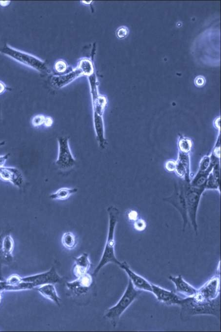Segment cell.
I'll use <instances>...</instances> for the list:
<instances>
[{
  "label": "cell",
  "mask_w": 221,
  "mask_h": 332,
  "mask_svg": "<svg viewBox=\"0 0 221 332\" xmlns=\"http://www.w3.org/2000/svg\"><path fill=\"white\" fill-rule=\"evenodd\" d=\"M128 32V29L127 27L122 26L117 29L116 33L118 38L123 39L127 36Z\"/></svg>",
  "instance_id": "26"
},
{
  "label": "cell",
  "mask_w": 221,
  "mask_h": 332,
  "mask_svg": "<svg viewBox=\"0 0 221 332\" xmlns=\"http://www.w3.org/2000/svg\"><path fill=\"white\" fill-rule=\"evenodd\" d=\"M119 267L125 271L128 276L129 280L136 289L139 290L152 292L151 283L133 271L127 262L125 261L121 262Z\"/></svg>",
  "instance_id": "13"
},
{
  "label": "cell",
  "mask_w": 221,
  "mask_h": 332,
  "mask_svg": "<svg viewBox=\"0 0 221 332\" xmlns=\"http://www.w3.org/2000/svg\"><path fill=\"white\" fill-rule=\"evenodd\" d=\"M5 141L0 142V147L4 145L5 144Z\"/></svg>",
  "instance_id": "33"
},
{
  "label": "cell",
  "mask_w": 221,
  "mask_h": 332,
  "mask_svg": "<svg viewBox=\"0 0 221 332\" xmlns=\"http://www.w3.org/2000/svg\"><path fill=\"white\" fill-rule=\"evenodd\" d=\"M58 145V155L55 163L60 170H67L73 168L76 164L69 143V139L64 136L57 138Z\"/></svg>",
  "instance_id": "6"
},
{
  "label": "cell",
  "mask_w": 221,
  "mask_h": 332,
  "mask_svg": "<svg viewBox=\"0 0 221 332\" xmlns=\"http://www.w3.org/2000/svg\"><path fill=\"white\" fill-rule=\"evenodd\" d=\"M53 122L54 121L52 117L46 116L43 126L46 128L51 127L52 126Z\"/></svg>",
  "instance_id": "28"
},
{
  "label": "cell",
  "mask_w": 221,
  "mask_h": 332,
  "mask_svg": "<svg viewBox=\"0 0 221 332\" xmlns=\"http://www.w3.org/2000/svg\"><path fill=\"white\" fill-rule=\"evenodd\" d=\"M176 167V162L170 160L167 161L166 164V168L168 171H175Z\"/></svg>",
  "instance_id": "27"
},
{
  "label": "cell",
  "mask_w": 221,
  "mask_h": 332,
  "mask_svg": "<svg viewBox=\"0 0 221 332\" xmlns=\"http://www.w3.org/2000/svg\"><path fill=\"white\" fill-rule=\"evenodd\" d=\"M184 187L188 219L195 234H197L198 231L197 212L201 196L205 190L192 186L190 183L187 182H186Z\"/></svg>",
  "instance_id": "5"
},
{
  "label": "cell",
  "mask_w": 221,
  "mask_h": 332,
  "mask_svg": "<svg viewBox=\"0 0 221 332\" xmlns=\"http://www.w3.org/2000/svg\"><path fill=\"white\" fill-rule=\"evenodd\" d=\"M78 68L81 71L83 76L89 77L94 73L93 65L89 59H83L81 60Z\"/></svg>",
  "instance_id": "22"
},
{
  "label": "cell",
  "mask_w": 221,
  "mask_h": 332,
  "mask_svg": "<svg viewBox=\"0 0 221 332\" xmlns=\"http://www.w3.org/2000/svg\"><path fill=\"white\" fill-rule=\"evenodd\" d=\"M205 82V79L203 77L199 76L195 78V83L198 86H202Z\"/></svg>",
  "instance_id": "29"
},
{
  "label": "cell",
  "mask_w": 221,
  "mask_h": 332,
  "mask_svg": "<svg viewBox=\"0 0 221 332\" xmlns=\"http://www.w3.org/2000/svg\"><path fill=\"white\" fill-rule=\"evenodd\" d=\"M179 146L180 152L189 153L191 148V143L188 140H181Z\"/></svg>",
  "instance_id": "25"
},
{
  "label": "cell",
  "mask_w": 221,
  "mask_h": 332,
  "mask_svg": "<svg viewBox=\"0 0 221 332\" xmlns=\"http://www.w3.org/2000/svg\"><path fill=\"white\" fill-rule=\"evenodd\" d=\"M36 287L35 289L43 297L52 301L56 305H60L61 299L57 294L54 284L48 283Z\"/></svg>",
  "instance_id": "19"
},
{
  "label": "cell",
  "mask_w": 221,
  "mask_h": 332,
  "mask_svg": "<svg viewBox=\"0 0 221 332\" xmlns=\"http://www.w3.org/2000/svg\"><path fill=\"white\" fill-rule=\"evenodd\" d=\"M77 191V188L62 187L51 194L49 197L52 200H65Z\"/></svg>",
  "instance_id": "20"
},
{
  "label": "cell",
  "mask_w": 221,
  "mask_h": 332,
  "mask_svg": "<svg viewBox=\"0 0 221 332\" xmlns=\"http://www.w3.org/2000/svg\"><path fill=\"white\" fill-rule=\"evenodd\" d=\"M109 217V226L107 240L101 258L94 270L93 274H97L105 265L110 262L119 266L121 262L116 257L114 253V232L119 216V211L115 206H110L107 208Z\"/></svg>",
  "instance_id": "1"
},
{
  "label": "cell",
  "mask_w": 221,
  "mask_h": 332,
  "mask_svg": "<svg viewBox=\"0 0 221 332\" xmlns=\"http://www.w3.org/2000/svg\"><path fill=\"white\" fill-rule=\"evenodd\" d=\"M63 246L67 249H74L77 244V241L74 234L70 231L64 232L61 238Z\"/></svg>",
  "instance_id": "21"
},
{
  "label": "cell",
  "mask_w": 221,
  "mask_h": 332,
  "mask_svg": "<svg viewBox=\"0 0 221 332\" xmlns=\"http://www.w3.org/2000/svg\"><path fill=\"white\" fill-rule=\"evenodd\" d=\"M181 315L183 316L207 314L220 316V296L215 300L208 301L196 295L183 298L180 305Z\"/></svg>",
  "instance_id": "2"
},
{
  "label": "cell",
  "mask_w": 221,
  "mask_h": 332,
  "mask_svg": "<svg viewBox=\"0 0 221 332\" xmlns=\"http://www.w3.org/2000/svg\"><path fill=\"white\" fill-rule=\"evenodd\" d=\"M21 280L23 281L33 283L36 287L48 283H59L62 281V278L58 275L53 266L47 272L24 278L21 277Z\"/></svg>",
  "instance_id": "9"
},
{
  "label": "cell",
  "mask_w": 221,
  "mask_h": 332,
  "mask_svg": "<svg viewBox=\"0 0 221 332\" xmlns=\"http://www.w3.org/2000/svg\"><path fill=\"white\" fill-rule=\"evenodd\" d=\"M1 122V107L0 104V125Z\"/></svg>",
  "instance_id": "32"
},
{
  "label": "cell",
  "mask_w": 221,
  "mask_h": 332,
  "mask_svg": "<svg viewBox=\"0 0 221 332\" xmlns=\"http://www.w3.org/2000/svg\"><path fill=\"white\" fill-rule=\"evenodd\" d=\"M0 178L9 181L18 187H21L24 178L21 172L16 168L3 166L0 172Z\"/></svg>",
  "instance_id": "15"
},
{
  "label": "cell",
  "mask_w": 221,
  "mask_h": 332,
  "mask_svg": "<svg viewBox=\"0 0 221 332\" xmlns=\"http://www.w3.org/2000/svg\"><path fill=\"white\" fill-rule=\"evenodd\" d=\"M140 293V290L136 289L129 280L123 295L115 305L106 311L105 317L115 327L122 314Z\"/></svg>",
  "instance_id": "3"
},
{
  "label": "cell",
  "mask_w": 221,
  "mask_h": 332,
  "mask_svg": "<svg viewBox=\"0 0 221 332\" xmlns=\"http://www.w3.org/2000/svg\"><path fill=\"white\" fill-rule=\"evenodd\" d=\"M67 64L63 60L56 61L54 65L55 72L60 75L63 74L67 70Z\"/></svg>",
  "instance_id": "23"
},
{
  "label": "cell",
  "mask_w": 221,
  "mask_h": 332,
  "mask_svg": "<svg viewBox=\"0 0 221 332\" xmlns=\"http://www.w3.org/2000/svg\"><path fill=\"white\" fill-rule=\"evenodd\" d=\"M0 52L39 72H49L48 66L44 61L30 54L12 48L6 44L0 49Z\"/></svg>",
  "instance_id": "4"
},
{
  "label": "cell",
  "mask_w": 221,
  "mask_h": 332,
  "mask_svg": "<svg viewBox=\"0 0 221 332\" xmlns=\"http://www.w3.org/2000/svg\"><path fill=\"white\" fill-rule=\"evenodd\" d=\"M220 278L215 276L208 281L195 295L197 297L208 301L216 299L220 296Z\"/></svg>",
  "instance_id": "11"
},
{
  "label": "cell",
  "mask_w": 221,
  "mask_h": 332,
  "mask_svg": "<svg viewBox=\"0 0 221 332\" xmlns=\"http://www.w3.org/2000/svg\"><path fill=\"white\" fill-rule=\"evenodd\" d=\"M8 89H9V88L5 85V84L0 80V95L2 94Z\"/></svg>",
  "instance_id": "30"
},
{
  "label": "cell",
  "mask_w": 221,
  "mask_h": 332,
  "mask_svg": "<svg viewBox=\"0 0 221 332\" xmlns=\"http://www.w3.org/2000/svg\"><path fill=\"white\" fill-rule=\"evenodd\" d=\"M189 153L180 152L176 162L175 171L177 174L184 179L186 182L190 183V161Z\"/></svg>",
  "instance_id": "16"
},
{
  "label": "cell",
  "mask_w": 221,
  "mask_h": 332,
  "mask_svg": "<svg viewBox=\"0 0 221 332\" xmlns=\"http://www.w3.org/2000/svg\"><path fill=\"white\" fill-rule=\"evenodd\" d=\"M74 275L78 278L87 273L91 265L88 254L84 253L80 256L74 258Z\"/></svg>",
  "instance_id": "18"
},
{
  "label": "cell",
  "mask_w": 221,
  "mask_h": 332,
  "mask_svg": "<svg viewBox=\"0 0 221 332\" xmlns=\"http://www.w3.org/2000/svg\"><path fill=\"white\" fill-rule=\"evenodd\" d=\"M1 299H2V297H1V292H0V304L1 301Z\"/></svg>",
  "instance_id": "34"
},
{
  "label": "cell",
  "mask_w": 221,
  "mask_h": 332,
  "mask_svg": "<svg viewBox=\"0 0 221 332\" xmlns=\"http://www.w3.org/2000/svg\"><path fill=\"white\" fill-rule=\"evenodd\" d=\"M4 280V279H1V278H0V281H2V280Z\"/></svg>",
  "instance_id": "35"
},
{
  "label": "cell",
  "mask_w": 221,
  "mask_h": 332,
  "mask_svg": "<svg viewBox=\"0 0 221 332\" xmlns=\"http://www.w3.org/2000/svg\"><path fill=\"white\" fill-rule=\"evenodd\" d=\"M14 240L9 230L0 234V278L2 279L1 268L11 264L13 260Z\"/></svg>",
  "instance_id": "7"
},
{
  "label": "cell",
  "mask_w": 221,
  "mask_h": 332,
  "mask_svg": "<svg viewBox=\"0 0 221 332\" xmlns=\"http://www.w3.org/2000/svg\"><path fill=\"white\" fill-rule=\"evenodd\" d=\"M93 283V278L88 273L81 276L72 281L66 282V287L75 296L86 294Z\"/></svg>",
  "instance_id": "10"
},
{
  "label": "cell",
  "mask_w": 221,
  "mask_h": 332,
  "mask_svg": "<svg viewBox=\"0 0 221 332\" xmlns=\"http://www.w3.org/2000/svg\"><path fill=\"white\" fill-rule=\"evenodd\" d=\"M45 117L43 114L35 115L31 119V125L35 128L43 126Z\"/></svg>",
  "instance_id": "24"
},
{
  "label": "cell",
  "mask_w": 221,
  "mask_h": 332,
  "mask_svg": "<svg viewBox=\"0 0 221 332\" xmlns=\"http://www.w3.org/2000/svg\"><path fill=\"white\" fill-rule=\"evenodd\" d=\"M169 279L174 283L178 292L188 297L194 296L197 293V289L187 282L181 275L177 277L170 276Z\"/></svg>",
  "instance_id": "17"
},
{
  "label": "cell",
  "mask_w": 221,
  "mask_h": 332,
  "mask_svg": "<svg viewBox=\"0 0 221 332\" xmlns=\"http://www.w3.org/2000/svg\"><path fill=\"white\" fill-rule=\"evenodd\" d=\"M83 76L81 71L77 67L65 74L52 76L50 79L51 85L55 88L60 89L69 84L77 78Z\"/></svg>",
  "instance_id": "14"
},
{
  "label": "cell",
  "mask_w": 221,
  "mask_h": 332,
  "mask_svg": "<svg viewBox=\"0 0 221 332\" xmlns=\"http://www.w3.org/2000/svg\"><path fill=\"white\" fill-rule=\"evenodd\" d=\"M152 292L157 300L168 305H180L183 298L175 293L151 283Z\"/></svg>",
  "instance_id": "12"
},
{
  "label": "cell",
  "mask_w": 221,
  "mask_h": 332,
  "mask_svg": "<svg viewBox=\"0 0 221 332\" xmlns=\"http://www.w3.org/2000/svg\"><path fill=\"white\" fill-rule=\"evenodd\" d=\"M164 200L171 204L179 212L183 221V230L184 231L189 221L186 208L184 185L175 187L172 194Z\"/></svg>",
  "instance_id": "8"
},
{
  "label": "cell",
  "mask_w": 221,
  "mask_h": 332,
  "mask_svg": "<svg viewBox=\"0 0 221 332\" xmlns=\"http://www.w3.org/2000/svg\"><path fill=\"white\" fill-rule=\"evenodd\" d=\"M11 3V1H8V0H5V1H2L0 0V6L1 7H6L8 6Z\"/></svg>",
  "instance_id": "31"
}]
</instances>
